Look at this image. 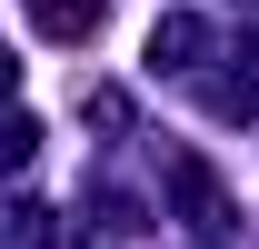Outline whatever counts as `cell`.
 <instances>
[{
  "instance_id": "6da1fadb",
  "label": "cell",
  "mask_w": 259,
  "mask_h": 249,
  "mask_svg": "<svg viewBox=\"0 0 259 249\" xmlns=\"http://www.w3.org/2000/svg\"><path fill=\"white\" fill-rule=\"evenodd\" d=\"M20 10L40 20V40H70V50L100 30V0H20Z\"/></svg>"
},
{
  "instance_id": "7a4b0ae2",
  "label": "cell",
  "mask_w": 259,
  "mask_h": 249,
  "mask_svg": "<svg viewBox=\"0 0 259 249\" xmlns=\"http://www.w3.org/2000/svg\"><path fill=\"white\" fill-rule=\"evenodd\" d=\"M199 40H209V30H199L190 10H169L160 30H150V60H160V70H190V60H199Z\"/></svg>"
}]
</instances>
